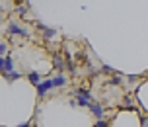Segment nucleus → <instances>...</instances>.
<instances>
[{
  "mask_svg": "<svg viewBox=\"0 0 148 127\" xmlns=\"http://www.w3.org/2000/svg\"><path fill=\"white\" fill-rule=\"evenodd\" d=\"M6 31H8V35H18V37H27V35H29V33H27V30H25V28H22V26L16 22V20H10V22H8Z\"/></svg>",
  "mask_w": 148,
  "mask_h": 127,
  "instance_id": "f257e3e1",
  "label": "nucleus"
},
{
  "mask_svg": "<svg viewBox=\"0 0 148 127\" xmlns=\"http://www.w3.org/2000/svg\"><path fill=\"white\" fill-rule=\"evenodd\" d=\"M37 88V96L39 98H45L49 92L53 90V84H51V78H45V80H41V82L35 86Z\"/></svg>",
  "mask_w": 148,
  "mask_h": 127,
  "instance_id": "f03ea898",
  "label": "nucleus"
},
{
  "mask_svg": "<svg viewBox=\"0 0 148 127\" xmlns=\"http://www.w3.org/2000/svg\"><path fill=\"white\" fill-rule=\"evenodd\" d=\"M53 68L57 70V75H62V68H64V59L60 53H55L53 55Z\"/></svg>",
  "mask_w": 148,
  "mask_h": 127,
  "instance_id": "7ed1b4c3",
  "label": "nucleus"
},
{
  "mask_svg": "<svg viewBox=\"0 0 148 127\" xmlns=\"http://www.w3.org/2000/svg\"><path fill=\"white\" fill-rule=\"evenodd\" d=\"M37 28H39V31H41V37H43V39H53L55 35H57V30L47 28L45 23H37Z\"/></svg>",
  "mask_w": 148,
  "mask_h": 127,
  "instance_id": "20e7f679",
  "label": "nucleus"
},
{
  "mask_svg": "<svg viewBox=\"0 0 148 127\" xmlns=\"http://www.w3.org/2000/svg\"><path fill=\"white\" fill-rule=\"evenodd\" d=\"M51 84H53V90L55 88H64L68 84V80H66V76L64 75H57V76H53L51 78Z\"/></svg>",
  "mask_w": 148,
  "mask_h": 127,
  "instance_id": "39448f33",
  "label": "nucleus"
},
{
  "mask_svg": "<svg viewBox=\"0 0 148 127\" xmlns=\"http://www.w3.org/2000/svg\"><path fill=\"white\" fill-rule=\"evenodd\" d=\"M88 110L94 113V115H96L97 119H103L105 113H103V108H101V104H94V102H90V104H88Z\"/></svg>",
  "mask_w": 148,
  "mask_h": 127,
  "instance_id": "423d86ee",
  "label": "nucleus"
},
{
  "mask_svg": "<svg viewBox=\"0 0 148 127\" xmlns=\"http://www.w3.org/2000/svg\"><path fill=\"white\" fill-rule=\"evenodd\" d=\"M27 80H29L33 86H37V84L43 80V76L39 75V72H35V70H29V72H27Z\"/></svg>",
  "mask_w": 148,
  "mask_h": 127,
  "instance_id": "0eeeda50",
  "label": "nucleus"
},
{
  "mask_svg": "<svg viewBox=\"0 0 148 127\" xmlns=\"http://www.w3.org/2000/svg\"><path fill=\"white\" fill-rule=\"evenodd\" d=\"M12 70H16L14 59H12L10 55H6V57H4V70H2V72H12Z\"/></svg>",
  "mask_w": 148,
  "mask_h": 127,
  "instance_id": "6e6552de",
  "label": "nucleus"
},
{
  "mask_svg": "<svg viewBox=\"0 0 148 127\" xmlns=\"http://www.w3.org/2000/svg\"><path fill=\"white\" fill-rule=\"evenodd\" d=\"M4 78H6L8 82H16V80L22 78V75H20L18 70H12V72H4Z\"/></svg>",
  "mask_w": 148,
  "mask_h": 127,
  "instance_id": "1a4fd4ad",
  "label": "nucleus"
},
{
  "mask_svg": "<svg viewBox=\"0 0 148 127\" xmlns=\"http://www.w3.org/2000/svg\"><path fill=\"white\" fill-rule=\"evenodd\" d=\"M78 100H76V106H82V108H88V104L92 102L90 98H86V96H76Z\"/></svg>",
  "mask_w": 148,
  "mask_h": 127,
  "instance_id": "9d476101",
  "label": "nucleus"
},
{
  "mask_svg": "<svg viewBox=\"0 0 148 127\" xmlns=\"http://www.w3.org/2000/svg\"><path fill=\"white\" fill-rule=\"evenodd\" d=\"M6 55H8V43L0 41V57H6Z\"/></svg>",
  "mask_w": 148,
  "mask_h": 127,
  "instance_id": "9b49d317",
  "label": "nucleus"
},
{
  "mask_svg": "<svg viewBox=\"0 0 148 127\" xmlns=\"http://www.w3.org/2000/svg\"><path fill=\"white\" fill-rule=\"evenodd\" d=\"M121 82H123V80H121V76H113V78L107 80V84H111V86H121Z\"/></svg>",
  "mask_w": 148,
  "mask_h": 127,
  "instance_id": "f8f14e48",
  "label": "nucleus"
},
{
  "mask_svg": "<svg viewBox=\"0 0 148 127\" xmlns=\"http://www.w3.org/2000/svg\"><path fill=\"white\" fill-rule=\"evenodd\" d=\"M99 70H101V72H105V75H113V72H115L109 65H101V68H99Z\"/></svg>",
  "mask_w": 148,
  "mask_h": 127,
  "instance_id": "ddd939ff",
  "label": "nucleus"
},
{
  "mask_svg": "<svg viewBox=\"0 0 148 127\" xmlns=\"http://www.w3.org/2000/svg\"><path fill=\"white\" fill-rule=\"evenodd\" d=\"M16 12H18L20 16H25V14H27V8H25V6L22 4V6H18V8H16Z\"/></svg>",
  "mask_w": 148,
  "mask_h": 127,
  "instance_id": "4468645a",
  "label": "nucleus"
},
{
  "mask_svg": "<svg viewBox=\"0 0 148 127\" xmlns=\"http://www.w3.org/2000/svg\"><path fill=\"white\" fill-rule=\"evenodd\" d=\"M94 127H109V121H103V119H97V123Z\"/></svg>",
  "mask_w": 148,
  "mask_h": 127,
  "instance_id": "2eb2a0df",
  "label": "nucleus"
},
{
  "mask_svg": "<svg viewBox=\"0 0 148 127\" xmlns=\"http://www.w3.org/2000/svg\"><path fill=\"white\" fill-rule=\"evenodd\" d=\"M4 70V57H0V72Z\"/></svg>",
  "mask_w": 148,
  "mask_h": 127,
  "instance_id": "dca6fc26",
  "label": "nucleus"
},
{
  "mask_svg": "<svg viewBox=\"0 0 148 127\" xmlns=\"http://www.w3.org/2000/svg\"><path fill=\"white\" fill-rule=\"evenodd\" d=\"M18 127H31V121H25V123H20Z\"/></svg>",
  "mask_w": 148,
  "mask_h": 127,
  "instance_id": "f3484780",
  "label": "nucleus"
},
{
  "mask_svg": "<svg viewBox=\"0 0 148 127\" xmlns=\"http://www.w3.org/2000/svg\"><path fill=\"white\" fill-rule=\"evenodd\" d=\"M142 127H148V117H142Z\"/></svg>",
  "mask_w": 148,
  "mask_h": 127,
  "instance_id": "a211bd4d",
  "label": "nucleus"
},
{
  "mask_svg": "<svg viewBox=\"0 0 148 127\" xmlns=\"http://www.w3.org/2000/svg\"><path fill=\"white\" fill-rule=\"evenodd\" d=\"M23 2H27V0H16V4H18V6H22Z\"/></svg>",
  "mask_w": 148,
  "mask_h": 127,
  "instance_id": "6ab92c4d",
  "label": "nucleus"
}]
</instances>
